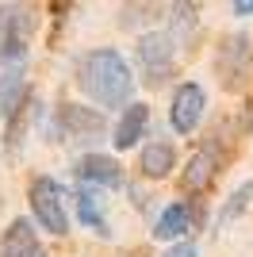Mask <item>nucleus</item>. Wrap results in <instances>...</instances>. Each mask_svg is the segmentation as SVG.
<instances>
[{
  "instance_id": "1",
  "label": "nucleus",
  "mask_w": 253,
  "mask_h": 257,
  "mask_svg": "<svg viewBox=\"0 0 253 257\" xmlns=\"http://www.w3.org/2000/svg\"><path fill=\"white\" fill-rule=\"evenodd\" d=\"M77 88L100 107H131L135 73H131V65L119 50L100 46V50H88L77 62Z\"/></svg>"
},
{
  "instance_id": "2",
  "label": "nucleus",
  "mask_w": 253,
  "mask_h": 257,
  "mask_svg": "<svg viewBox=\"0 0 253 257\" xmlns=\"http://www.w3.org/2000/svg\"><path fill=\"white\" fill-rule=\"evenodd\" d=\"M215 73H219L226 92H242L253 73V39L245 31L222 35L215 46Z\"/></svg>"
},
{
  "instance_id": "3",
  "label": "nucleus",
  "mask_w": 253,
  "mask_h": 257,
  "mask_svg": "<svg viewBox=\"0 0 253 257\" xmlns=\"http://www.w3.org/2000/svg\"><path fill=\"white\" fill-rule=\"evenodd\" d=\"M31 31H35V12L27 4H0V65L16 69L27 62Z\"/></svg>"
},
{
  "instance_id": "4",
  "label": "nucleus",
  "mask_w": 253,
  "mask_h": 257,
  "mask_svg": "<svg viewBox=\"0 0 253 257\" xmlns=\"http://www.w3.org/2000/svg\"><path fill=\"white\" fill-rule=\"evenodd\" d=\"M31 211H35V223L54 238H65L69 234V207H65V188L54 177H35L31 181Z\"/></svg>"
},
{
  "instance_id": "5",
  "label": "nucleus",
  "mask_w": 253,
  "mask_h": 257,
  "mask_svg": "<svg viewBox=\"0 0 253 257\" xmlns=\"http://www.w3.org/2000/svg\"><path fill=\"white\" fill-rule=\"evenodd\" d=\"M177 50L180 46L169 39V31H146L135 46V62H138V73L150 88L165 85L173 77V62H177Z\"/></svg>"
},
{
  "instance_id": "6",
  "label": "nucleus",
  "mask_w": 253,
  "mask_h": 257,
  "mask_svg": "<svg viewBox=\"0 0 253 257\" xmlns=\"http://www.w3.org/2000/svg\"><path fill=\"white\" fill-rule=\"evenodd\" d=\"M104 111L100 107H84V104H73V100H62L54 107V139L62 142H92L96 135H104Z\"/></svg>"
},
{
  "instance_id": "7",
  "label": "nucleus",
  "mask_w": 253,
  "mask_h": 257,
  "mask_svg": "<svg viewBox=\"0 0 253 257\" xmlns=\"http://www.w3.org/2000/svg\"><path fill=\"white\" fill-rule=\"evenodd\" d=\"M203 111H207V92H203L196 81H184L173 92V104H169V123L177 135H196V127L203 123Z\"/></svg>"
},
{
  "instance_id": "8",
  "label": "nucleus",
  "mask_w": 253,
  "mask_h": 257,
  "mask_svg": "<svg viewBox=\"0 0 253 257\" xmlns=\"http://www.w3.org/2000/svg\"><path fill=\"white\" fill-rule=\"evenodd\" d=\"M222 169V150H219V142H203L200 150L188 158V165L180 169V188L188 196H200L207 192L211 184H215V177H219Z\"/></svg>"
},
{
  "instance_id": "9",
  "label": "nucleus",
  "mask_w": 253,
  "mask_h": 257,
  "mask_svg": "<svg viewBox=\"0 0 253 257\" xmlns=\"http://www.w3.org/2000/svg\"><path fill=\"white\" fill-rule=\"evenodd\" d=\"M77 181L92 188H123V165L111 154H81L77 158Z\"/></svg>"
},
{
  "instance_id": "10",
  "label": "nucleus",
  "mask_w": 253,
  "mask_h": 257,
  "mask_svg": "<svg viewBox=\"0 0 253 257\" xmlns=\"http://www.w3.org/2000/svg\"><path fill=\"white\" fill-rule=\"evenodd\" d=\"M0 257H46L42 253V242H39V230L27 215L12 219L4 238H0Z\"/></svg>"
},
{
  "instance_id": "11",
  "label": "nucleus",
  "mask_w": 253,
  "mask_h": 257,
  "mask_svg": "<svg viewBox=\"0 0 253 257\" xmlns=\"http://www.w3.org/2000/svg\"><path fill=\"white\" fill-rule=\"evenodd\" d=\"M146 127H150V107L146 104H131L119 111L115 127H111V146H115L119 154L123 150H135L138 142L146 139Z\"/></svg>"
},
{
  "instance_id": "12",
  "label": "nucleus",
  "mask_w": 253,
  "mask_h": 257,
  "mask_svg": "<svg viewBox=\"0 0 253 257\" xmlns=\"http://www.w3.org/2000/svg\"><path fill=\"white\" fill-rule=\"evenodd\" d=\"M192 230H196V207H192V200H177V204H169L165 211L158 215V223H154V238L173 242V246H177L184 234H192Z\"/></svg>"
},
{
  "instance_id": "13",
  "label": "nucleus",
  "mask_w": 253,
  "mask_h": 257,
  "mask_svg": "<svg viewBox=\"0 0 253 257\" xmlns=\"http://www.w3.org/2000/svg\"><path fill=\"white\" fill-rule=\"evenodd\" d=\"M73 207H77V219H81L92 234L111 238V226H107V215H104V196H100V188L77 181V188H73Z\"/></svg>"
},
{
  "instance_id": "14",
  "label": "nucleus",
  "mask_w": 253,
  "mask_h": 257,
  "mask_svg": "<svg viewBox=\"0 0 253 257\" xmlns=\"http://www.w3.org/2000/svg\"><path fill=\"white\" fill-rule=\"evenodd\" d=\"M173 169H177V146L165 139H150V146H142V154H138V173L146 181H161Z\"/></svg>"
},
{
  "instance_id": "15",
  "label": "nucleus",
  "mask_w": 253,
  "mask_h": 257,
  "mask_svg": "<svg viewBox=\"0 0 253 257\" xmlns=\"http://www.w3.org/2000/svg\"><path fill=\"white\" fill-rule=\"evenodd\" d=\"M27 96H31V92H27V81H23V65L4 69V73H0V119L8 123V119L16 115V107Z\"/></svg>"
},
{
  "instance_id": "16",
  "label": "nucleus",
  "mask_w": 253,
  "mask_h": 257,
  "mask_svg": "<svg viewBox=\"0 0 253 257\" xmlns=\"http://www.w3.org/2000/svg\"><path fill=\"white\" fill-rule=\"evenodd\" d=\"M196 4H169V39L177 46H188L192 35H196Z\"/></svg>"
},
{
  "instance_id": "17",
  "label": "nucleus",
  "mask_w": 253,
  "mask_h": 257,
  "mask_svg": "<svg viewBox=\"0 0 253 257\" xmlns=\"http://www.w3.org/2000/svg\"><path fill=\"white\" fill-rule=\"evenodd\" d=\"M249 200H253V181H242V184H238V188L230 192V200L222 204V211H219V223H234L238 215H245Z\"/></svg>"
},
{
  "instance_id": "18",
  "label": "nucleus",
  "mask_w": 253,
  "mask_h": 257,
  "mask_svg": "<svg viewBox=\"0 0 253 257\" xmlns=\"http://www.w3.org/2000/svg\"><path fill=\"white\" fill-rule=\"evenodd\" d=\"M161 257H200V249L192 246V242H177V246H169Z\"/></svg>"
},
{
  "instance_id": "19",
  "label": "nucleus",
  "mask_w": 253,
  "mask_h": 257,
  "mask_svg": "<svg viewBox=\"0 0 253 257\" xmlns=\"http://www.w3.org/2000/svg\"><path fill=\"white\" fill-rule=\"evenodd\" d=\"M230 12H234V16H253V0H234Z\"/></svg>"
}]
</instances>
